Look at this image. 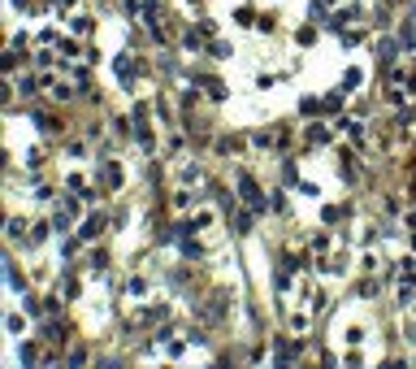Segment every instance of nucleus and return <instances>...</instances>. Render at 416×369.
<instances>
[{"mask_svg":"<svg viewBox=\"0 0 416 369\" xmlns=\"http://www.w3.org/2000/svg\"><path fill=\"white\" fill-rule=\"evenodd\" d=\"M239 195H243V200H247V204H252V208H265V195H260V187L252 183L247 174H243V178H239Z\"/></svg>","mask_w":416,"mask_h":369,"instance_id":"obj_1","label":"nucleus"},{"mask_svg":"<svg viewBox=\"0 0 416 369\" xmlns=\"http://www.w3.org/2000/svg\"><path fill=\"white\" fill-rule=\"evenodd\" d=\"M247 226H252V213H247V208H243V213H234V230H247Z\"/></svg>","mask_w":416,"mask_h":369,"instance_id":"obj_2","label":"nucleus"},{"mask_svg":"<svg viewBox=\"0 0 416 369\" xmlns=\"http://www.w3.org/2000/svg\"><path fill=\"white\" fill-rule=\"evenodd\" d=\"M355 83H360V70H347V78H342V91H351Z\"/></svg>","mask_w":416,"mask_h":369,"instance_id":"obj_3","label":"nucleus"}]
</instances>
